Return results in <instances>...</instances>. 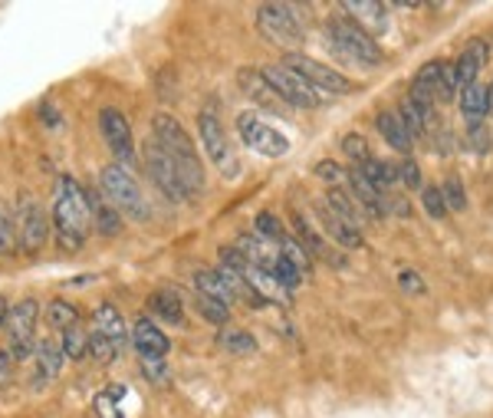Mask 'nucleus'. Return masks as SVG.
Wrapping results in <instances>:
<instances>
[{"instance_id": "obj_44", "label": "nucleus", "mask_w": 493, "mask_h": 418, "mask_svg": "<svg viewBox=\"0 0 493 418\" xmlns=\"http://www.w3.org/2000/svg\"><path fill=\"white\" fill-rule=\"evenodd\" d=\"M399 178H401L405 188H421V168H417L415 159H408V155L401 159L399 162Z\"/></svg>"}, {"instance_id": "obj_17", "label": "nucleus", "mask_w": 493, "mask_h": 418, "mask_svg": "<svg viewBox=\"0 0 493 418\" xmlns=\"http://www.w3.org/2000/svg\"><path fill=\"white\" fill-rule=\"evenodd\" d=\"M132 346L142 359H165L171 342L168 336L162 333V326L155 323V320H148V316H142V320L132 326Z\"/></svg>"}, {"instance_id": "obj_6", "label": "nucleus", "mask_w": 493, "mask_h": 418, "mask_svg": "<svg viewBox=\"0 0 493 418\" xmlns=\"http://www.w3.org/2000/svg\"><path fill=\"white\" fill-rule=\"evenodd\" d=\"M13 231H17V248L23 254L27 257L43 254L53 224L47 221V211L40 208V201L33 195H27V191L17 198V224H13Z\"/></svg>"}, {"instance_id": "obj_5", "label": "nucleus", "mask_w": 493, "mask_h": 418, "mask_svg": "<svg viewBox=\"0 0 493 418\" xmlns=\"http://www.w3.org/2000/svg\"><path fill=\"white\" fill-rule=\"evenodd\" d=\"M37 323H40V304L33 296H23L20 304L10 306L7 352L13 356V362L33 359V350H37Z\"/></svg>"}, {"instance_id": "obj_29", "label": "nucleus", "mask_w": 493, "mask_h": 418, "mask_svg": "<svg viewBox=\"0 0 493 418\" xmlns=\"http://www.w3.org/2000/svg\"><path fill=\"white\" fill-rule=\"evenodd\" d=\"M59 346H63V356L73 362L85 359L89 356V333L83 330V323L69 326L67 333H59Z\"/></svg>"}, {"instance_id": "obj_2", "label": "nucleus", "mask_w": 493, "mask_h": 418, "mask_svg": "<svg viewBox=\"0 0 493 418\" xmlns=\"http://www.w3.org/2000/svg\"><path fill=\"white\" fill-rule=\"evenodd\" d=\"M152 142L175 162V168H178L181 175V188L188 195V204H194V201L204 195L208 185H204L201 155L198 149H194V142H191V135L184 132V125H181L175 115H165V113L152 115Z\"/></svg>"}, {"instance_id": "obj_27", "label": "nucleus", "mask_w": 493, "mask_h": 418, "mask_svg": "<svg viewBox=\"0 0 493 418\" xmlns=\"http://www.w3.org/2000/svg\"><path fill=\"white\" fill-rule=\"evenodd\" d=\"M349 178H352V191H355V198L362 201V208L369 211L372 218H385V214H389V204H385V195H381L379 188H372L369 181H365V178H362V175H359V168L352 171Z\"/></svg>"}, {"instance_id": "obj_10", "label": "nucleus", "mask_w": 493, "mask_h": 418, "mask_svg": "<svg viewBox=\"0 0 493 418\" xmlns=\"http://www.w3.org/2000/svg\"><path fill=\"white\" fill-rule=\"evenodd\" d=\"M264 77H266V83L273 86L276 93L283 95L286 105H300V109H316V105H323V95H319V89L306 83V79L300 77V73L286 69L283 63H273V67H266Z\"/></svg>"}, {"instance_id": "obj_28", "label": "nucleus", "mask_w": 493, "mask_h": 418, "mask_svg": "<svg viewBox=\"0 0 493 418\" xmlns=\"http://www.w3.org/2000/svg\"><path fill=\"white\" fill-rule=\"evenodd\" d=\"M47 326L49 330H57V333H67L69 326H76L79 323V310L73 304H69V300H49L47 304Z\"/></svg>"}, {"instance_id": "obj_16", "label": "nucleus", "mask_w": 493, "mask_h": 418, "mask_svg": "<svg viewBox=\"0 0 493 418\" xmlns=\"http://www.w3.org/2000/svg\"><path fill=\"white\" fill-rule=\"evenodd\" d=\"M342 10H345L352 23H359L369 37H379V33L389 30V7H385V4H375V0H349V4H342Z\"/></svg>"}, {"instance_id": "obj_9", "label": "nucleus", "mask_w": 493, "mask_h": 418, "mask_svg": "<svg viewBox=\"0 0 493 418\" xmlns=\"http://www.w3.org/2000/svg\"><path fill=\"white\" fill-rule=\"evenodd\" d=\"M238 135L244 139L246 149L266 155V159H283L290 152V139L280 135L273 125H266L256 113H240L238 115Z\"/></svg>"}, {"instance_id": "obj_43", "label": "nucleus", "mask_w": 493, "mask_h": 418, "mask_svg": "<svg viewBox=\"0 0 493 418\" xmlns=\"http://www.w3.org/2000/svg\"><path fill=\"white\" fill-rule=\"evenodd\" d=\"M490 129H487V125H471V129H467V145H471V149H474L477 155H487L490 152Z\"/></svg>"}, {"instance_id": "obj_46", "label": "nucleus", "mask_w": 493, "mask_h": 418, "mask_svg": "<svg viewBox=\"0 0 493 418\" xmlns=\"http://www.w3.org/2000/svg\"><path fill=\"white\" fill-rule=\"evenodd\" d=\"M399 284L405 286L408 294H425V280H421L417 274H411V270H405V274L399 277Z\"/></svg>"}, {"instance_id": "obj_41", "label": "nucleus", "mask_w": 493, "mask_h": 418, "mask_svg": "<svg viewBox=\"0 0 493 418\" xmlns=\"http://www.w3.org/2000/svg\"><path fill=\"white\" fill-rule=\"evenodd\" d=\"M342 152L349 155L352 162H365V159H369V142H365V139H362L359 132H349L345 135V139H342Z\"/></svg>"}, {"instance_id": "obj_39", "label": "nucleus", "mask_w": 493, "mask_h": 418, "mask_svg": "<svg viewBox=\"0 0 493 418\" xmlns=\"http://www.w3.org/2000/svg\"><path fill=\"white\" fill-rule=\"evenodd\" d=\"M399 119H401V123H405V129H408L411 139H421V135L427 132L425 123H421V115H417V109H415V105H411V99H408V103H401Z\"/></svg>"}, {"instance_id": "obj_18", "label": "nucleus", "mask_w": 493, "mask_h": 418, "mask_svg": "<svg viewBox=\"0 0 493 418\" xmlns=\"http://www.w3.org/2000/svg\"><path fill=\"white\" fill-rule=\"evenodd\" d=\"M417 83H425L435 99L441 103H451L454 99V89H457V77H454V63H441V59H431L425 67L417 69Z\"/></svg>"}, {"instance_id": "obj_37", "label": "nucleus", "mask_w": 493, "mask_h": 418, "mask_svg": "<svg viewBox=\"0 0 493 418\" xmlns=\"http://www.w3.org/2000/svg\"><path fill=\"white\" fill-rule=\"evenodd\" d=\"M444 201H447V211H467V195H464V185H461V178L457 175H451V178L444 181Z\"/></svg>"}, {"instance_id": "obj_40", "label": "nucleus", "mask_w": 493, "mask_h": 418, "mask_svg": "<svg viewBox=\"0 0 493 418\" xmlns=\"http://www.w3.org/2000/svg\"><path fill=\"white\" fill-rule=\"evenodd\" d=\"M93 412H95V418H122V412H119V399H115L109 389L99 392V395L93 399Z\"/></svg>"}, {"instance_id": "obj_50", "label": "nucleus", "mask_w": 493, "mask_h": 418, "mask_svg": "<svg viewBox=\"0 0 493 418\" xmlns=\"http://www.w3.org/2000/svg\"><path fill=\"white\" fill-rule=\"evenodd\" d=\"M487 105H490V113H493V86L487 89Z\"/></svg>"}, {"instance_id": "obj_19", "label": "nucleus", "mask_w": 493, "mask_h": 418, "mask_svg": "<svg viewBox=\"0 0 493 418\" xmlns=\"http://www.w3.org/2000/svg\"><path fill=\"white\" fill-rule=\"evenodd\" d=\"M93 326L103 336H109V340L115 342V350H119V352H125V346L132 342V333H129V326H125L122 314H119L112 304H99V306H95V310H93Z\"/></svg>"}, {"instance_id": "obj_13", "label": "nucleus", "mask_w": 493, "mask_h": 418, "mask_svg": "<svg viewBox=\"0 0 493 418\" xmlns=\"http://www.w3.org/2000/svg\"><path fill=\"white\" fill-rule=\"evenodd\" d=\"M99 132H103L105 145H109V152L115 155V162L119 165H129L132 162V125L125 119V113H119L115 105H105L103 113H99Z\"/></svg>"}, {"instance_id": "obj_30", "label": "nucleus", "mask_w": 493, "mask_h": 418, "mask_svg": "<svg viewBox=\"0 0 493 418\" xmlns=\"http://www.w3.org/2000/svg\"><path fill=\"white\" fill-rule=\"evenodd\" d=\"M326 204H329L339 218H345L349 224H355L359 228V221H362V204H355V198H349L342 188H329V195H326Z\"/></svg>"}, {"instance_id": "obj_22", "label": "nucleus", "mask_w": 493, "mask_h": 418, "mask_svg": "<svg viewBox=\"0 0 493 418\" xmlns=\"http://www.w3.org/2000/svg\"><path fill=\"white\" fill-rule=\"evenodd\" d=\"M85 198H89V208H93V224L99 228V234L115 238L119 228H122V214H119V211L109 204V198L99 195V191H85Z\"/></svg>"}, {"instance_id": "obj_11", "label": "nucleus", "mask_w": 493, "mask_h": 418, "mask_svg": "<svg viewBox=\"0 0 493 418\" xmlns=\"http://www.w3.org/2000/svg\"><path fill=\"white\" fill-rule=\"evenodd\" d=\"M283 67L293 69V73H300V77H303L306 83L316 86V89H326V93L345 95V93H352V89H355V83H352V79H345L342 73H336L332 67L319 63V59L303 57V53H286V57H283Z\"/></svg>"}, {"instance_id": "obj_24", "label": "nucleus", "mask_w": 493, "mask_h": 418, "mask_svg": "<svg viewBox=\"0 0 493 418\" xmlns=\"http://www.w3.org/2000/svg\"><path fill=\"white\" fill-rule=\"evenodd\" d=\"M490 113L487 105V86L480 83H471L461 89V115L467 119V129L471 125H484V115Z\"/></svg>"}, {"instance_id": "obj_4", "label": "nucleus", "mask_w": 493, "mask_h": 418, "mask_svg": "<svg viewBox=\"0 0 493 418\" xmlns=\"http://www.w3.org/2000/svg\"><path fill=\"white\" fill-rule=\"evenodd\" d=\"M256 30L273 47L283 50V57L296 53V47H303V27H300L296 10L290 4H260L256 7Z\"/></svg>"}, {"instance_id": "obj_23", "label": "nucleus", "mask_w": 493, "mask_h": 418, "mask_svg": "<svg viewBox=\"0 0 493 418\" xmlns=\"http://www.w3.org/2000/svg\"><path fill=\"white\" fill-rule=\"evenodd\" d=\"M148 310H152L155 320H165V323H184V310H181V294L171 290V286H162L148 296Z\"/></svg>"}, {"instance_id": "obj_14", "label": "nucleus", "mask_w": 493, "mask_h": 418, "mask_svg": "<svg viewBox=\"0 0 493 418\" xmlns=\"http://www.w3.org/2000/svg\"><path fill=\"white\" fill-rule=\"evenodd\" d=\"M238 86L244 89L250 99L256 103V109H266V113H276V115H283L290 105L283 103V95L276 93L273 86L266 83V77H264V69L256 73V69H240L238 73Z\"/></svg>"}, {"instance_id": "obj_34", "label": "nucleus", "mask_w": 493, "mask_h": 418, "mask_svg": "<svg viewBox=\"0 0 493 418\" xmlns=\"http://www.w3.org/2000/svg\"><path fill=\"white\" fill-rule=\"evenodd\" d=\"M273 277L283 284V290H296V286H300V267H296L293 260L283 257V254L273 260Z\"/></svg>"}, {"instance_id": "obj_15", "label": "nucleus", "mask_w": 493, "mask_h": 418, "mask_svg": "<svg viewBox=\"0 0 493 418\" xmlns=\"http://www.w3.org/2000/svg\"><path fill=\"white\" fill-rule=\"evenodd\" d=\"M63 346L57 340H40L37 350H33V389H47L49 382L57 379L59 372H63Z\"/></svg>"}, {"instance_id": "obj_36", "label": "nucleus", "mask_w": 493, "mask_h": 418, "mask_svg": "<svg viewBox=\"0 0 493 418\" xmlns=\"http://www.w3.org/2000/svg\"><path fill=\"white\" fill-rule=\"evenodd\" d=\"M254 234L260 241H283L286 234H283V228H280V221L270 214V211H264V214H256V221H254Z\"/></svg>"}, {"instance_id": "obj_3", "label": "nucleus", "mask_w": 493, "mask_h": 418, "mask_svg": "<svg viewBox=\"0 0 493 418\" xmlns=\"http://www.w3.org/2000/svg\"><path fill=\"white\" fill-rule=\"evenodd\" d=\"M99 185H103V195L109 198V204H112L119 214L139 221V224H148V221H152V204L145 198L139 178L129 171V165H119V162L105 165Z\"/></svg>"}, {"instance_id": "obj_35", "label": "nucleus", "mask_w": 493, "mask_h": 418, "mask_svg": "<svg viewBox=\"0 0 493 418\" xmlns=\"http://www.w3.org/2000/svg\"><path fill=\"white\" fill-rule=\"evenodd\" d=\"M421 204H425V211L431 214L435 221H441L447 214V201H444V191L435 188V185H427V188H421Z\"/></svg>"}, {"instance_id": "obj_1", "label": "nucleus", "mask_w": 493, "mask_h": 418, "mask_svg": "<svg viewBox=\"0 0 493 418\" xmlns=\"http://www.w3.org/2000/svg\"><path fill=\"white\" fill-rule=\"evenodd\" d=\"M49 214H53V238L59 254H76L93 228V208H89L85 188L73 175H59Z\"/></svg>"}, {"instance_id": "obj_8", "label": "nucleus", "mask_w": 493, "mask_h": 418, "mask_svg": "<svg viewBox=\"0 0 493 418\" xmlns=\"http://www.w3.org/2000/svg\"><path fill=\"white\" fill-rule=\"evenodd\" d=\"M198 135H201V145H204V155H208L214 168L224 175V178H238L240 175V162L234 149L228 142V132H224V125L214 113H201L198 115Z\"/></svg>"}, {"instance_id": "obj_20", "label": "nucleus", "mask_w": 493, "mask_h": 418, "mask_svg": "<svg viewBox=\"0 0 493 418\" xmlns=\"http://www.w3.org/2000/svg\"><path fill=\"white\" fill-rule=\"evenodd\" d=\"M487 59H490V50H487V40H471L467 43V50L457 57V63H454V77H457V86L464 89V86H471V83H477V73L487 67Z\"/></svg>"}, {"instance_id": "obj_45", "label": "nucleus", "mask_w": 493, "mask_h": 418, "mask_svg": "<svg viewBox=\"0 0 493 418\" xmlns=\"http://www.w3.org/2000/svg\"><path fill=\"white\" fill-rule=\"evenodd\" d=\"M142 372L145 379L155 382V386H168V366H165V359H142Z\"/></svg>"}, {"instance_id": "obj_26", "label": "nucleus", "mask_w": 493, "mask_h": 418, "mask_svg": "<svg viewBox=\"0 0 493 418\" xmlns=\"http://www.w3.org/2000/svg\"><path fill=\"white\" fill-rule=\"evenodd\" d=\"M375 125H379L381 139H385L395 152H411V135L408 129H405V123L399 119V113H379Z\"/></svg>"}, {"instance_id": "obj_48", "label": "nucleus", "mask_w": 493, "mask_h": 418, "mask_svg": "<svg viewBox=\"0 0 493 418\" xmlns=\"http://www.w3.org/2000/svg\"><path fill=\"white\" fill-rule=\"evenodd\" d=\"M13 366H17V362H13V356H10L7 350H0V382H7V379H10V372H13Z\"/></svg>"}, {"instance_id": "obj_38", "label": "nucleus", "mask_w": 493, "mask_h": 418, "mask_svg": "<svg viewBox=\"0 0 493 418\" xmlns=\"http://www.w3.org/2000/svg\"><path fill=\"white\" fill-rule=\"evenodd\" d=\"M316 178H323L326 185H332V188H339V181H345L349 175H345V168H342L336 159H323V162L316 165Z\"/></svg>"}, {"instance_id": "obj_47", "label": "nucleus", "mask_w": 493, "mask_h": 418, "mask_svg": "<svg viewBox=\"0 0 493 418\" xmlns=\"http://www.w3.org/2000/svg\"><path fill=\"white\" fill-rule=\"evenodd\" d=\"M280 244H283V257H290V260H293L296 267H303V264H306V254H303V250H300V248H296L293 241L283 238V241H280Z\"/></svg>"}, {"instance_id": "obj_12", "label": "nucleus", "mask_w": 493, "mask_h": 418, "mask_svg": "<svg viewBox=\"0 0 493 418\" xmlns=\"http://www.w3.org/2000/svg\"><path fill=\"white\" fill-rule=\"evenodd\" d=\"M145 168H148V175H152V181L158 185V191H162L165 198L175 201V204H178V201L181 204H188V195L181 188L178 168H175V162H171L168 155H165L152 139L145 142Z\"/></svg>"}, {"instance_id": "obj_33", "label": "nucleus", "mask_w": 493, "mask_h": 418, "mask_svg": "<svg viewBox=\"0 0 493 418\" xmlns=\"http://www.w3.org/2000/svg\"><path fill=\"white\" fill-rule=\"evenodd\" d=\"M198 314L208 320V323L214 326H224L230 320V306L220 304V300H214V296H201L198 294Z\"/></svg>"}, {"instance_id": "obj_32", "label": "nucleus", "mask_w": 493, "mask_h": 418, "mask_svg": "<svg viewBox=\"0 0 493 418\" xmlns=\"http://www.w3.org/2000/svg\"><path fill=\"white\" fill-rule=\"evenodd\" d=\"M220 346L228 352H234V356H250V352H256V340L246 330H224L220 333Z\"/></svg>"}, {"instance_id": "obj_31", "label": "nucleus", "mask_w": 493, "mask_h": 418, "mask_svg": "<svg viewBox=\"0 0 493 418\" xmlns=\"http://www.w3.org/2000/svg\"><path fill=\"white\" fill-rule=\"evenodd\" d=\"M115 356H119V350H115V342L109 340V336H103L99 330H89V359L95 362V366H112Z\"/></svg>"}, {"instance_id": "obj_21", "label": "nucleus", "mask_w": 493, "mask_h": 418, "mask_svg": "<svg viewBox=\"0 0 493 418\" xmlns=\"http://www.w3.org/2000/svg\"><path fill=\"white\" fill-rule=\"evenodd\" d=\"M316 214H319L326 234H329L336 244H342V248H349V250L362 248V231L355 228V224H349L345 218H339V214H336L329 204H316Z\"/></svg>"}, {"instance_id": "obj_49", "label": "nucleus", "mask_w": 493, "mask_h": 418, "mask_svg": "<svg viewBox=\"0 0 493 418\" xmlns=\"http://www.w3.org/2000/svg\"><path fill=\"white\" fill-rule=\"evenodd\" d=\"M7 316H10V304L0 296V326H7Z\"/></svg>"}, {"instance_id": "obj_25", "label": "nucleus", "mask_w": 493, "mask_h": 418, "mask_svg": "<svg viewBox=\"0 0 493 418\" xmlns=\"http://www.w3.org/2000/svg\"><path fill=\"white\" fill-rule=\"evenodd\" d=\"M194 286H198L201 296H214V300H220V304L228 306L238 304V296H234V290L228 286V280L220 277V270H198V274H194Z\"/></svg>"}, {"instance_id": "obj_42", "label": "nucleus", "mask_w": 493, "mask_h": 418, "mask_svg": "<svg viewBox=\"0 0 493 418\" xmlns=\"http://www.w3.org/2000/svg\"><path fill=\"white\" fill-rule=\"evenodd\" d=\"M13 250H17V231L10 224L7 211L0 208V257H10Z\"/></svg>"}, {"instance_id": "obj_7", "label": "nucleus", "mask_w": 493, "mask_h": 418, "mask_svg": "<svg viewBox=\"0 0 493 418\" xmlns=\"http://www.w3.org/2000/svg\"><path fill=\"white\" fill-rule=\"evenodd\" d=\"M329 33L336 50L345 53L352 63H362V67H379V63H385V53H381L379 43H375L359 23H352L349 17H332Z\"/></svg>"}]
</instances>
